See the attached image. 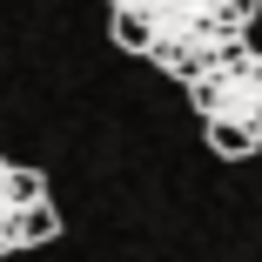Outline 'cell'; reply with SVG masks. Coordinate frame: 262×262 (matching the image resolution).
Here are the masks:
<instances>
[{"label":"cell","mask_w":262,"mask_h":262,"mask_svg":"<svg viewBox=\"0 0 262 262\" xmlns=\"http://www.w3.org/2000/svg\"><path fill=\"white\" fill-rule=\"evenodd\" d=\"M255 14L262 0H108V34L135 61L188 81L235 40H249Z\"/></svg>","instance_id":"1"},{"label":"cell","mask_w":262,"mask_h":262,"mask_svg":"<svg viewBox=\"0 0 262 262\" xmlns=\"http://www.w3.org/2000/svg\"><path fill=\"white\" fill-rule=\"evenodd\" d=\"M54 235H61V208L47 202V175L0 162V255L54 242Z\"/></svg>","instance_id":"3"},{"label":"cell","mask_w":262,"mask_h":262,"mask_svg":"<svg viewBox=\"0 0 262 262\" xmlns=\"http://www.w3.org/2000/svg\"><path fill=\"white\" fill-rule=\"evenodd\" d=\"M182 88H188V108H195L208 148H215L222 162L262 155V47L235 40L229 54H215Z\"/></svg>","instance_id":"2"}]
</instances>
